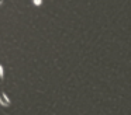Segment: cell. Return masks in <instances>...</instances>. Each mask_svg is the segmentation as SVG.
Here are the masks:
<instances>
[{"label": "cell", "mask_w": 131, "mask_h": 115, "mask_svg": "<svg viewBox=\"0 0 131 115\" xmlns=\"http://www.w3.org/2000/svg\"><path fill=\"white\" fill-rule=\"evenodd\" d=\"M0 104L4 105V107H9L10 105V98L7 97L4 93H0Z\"/></svg>", "instance_id": "6da1fadb"}, {"label": "cell", "mask_w": 131, "mask_h": 115, "mask_svg": "<svg viewBox=\"0 0 131 115\" xmlns=\"http://www.w3.org/2000/svg\"><path fill=\"white\" fill-rule=\"evenodd\" d=\"M3 67H2V65H0V80H2V79H3Z\"/></svg>", "instance_id": "7a4b0ae2"}, {"label": "cell", "mask_w": 131, "mask_h": 115, "mask_svg": "<svg viewBox=\"0 0 131 115\" xmlns=\"http://www.w3.org/2000/svg\"><path fill=\"white\" fill-rule=\"evenodd\" d=\"M41 3V0H34V4H40Z\"/></svg>", "instance_id": "3957f363"}, {"label": "cell", "mask_w": 131, "mask_h": 115, "mask_svg": "<svg viewBox=\"0 0 131 115\" xmlns=\"http://www.w3.org/2000/svg\"><path fill=\"white\" fill-rule=\"evenodd\" d=\"M0 4H2V0H0Z\"/></svg>", "instance_id": "277c9868"}]
</instances>
